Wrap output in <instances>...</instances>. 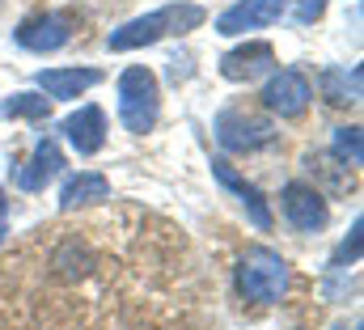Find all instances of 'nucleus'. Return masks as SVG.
<instances>
[{
  "label": "nucleus",
  "mask_w": 364,
  "mask_h": 330,
  "mask_svg": "<svg viewBox=\"0 0 364 330\" xmlns=\"http://www.w3.org/2000/svg\"><path fill=\"white\" fill-rule=\"evenodd\" d=\"M259 102L275 119H301L309 110V102H314V85L301 68H275V73H267V85H263Z\"/></svg>",
  "instance_id": "nucleus-5"
},
{
  "label": "nucleus",
  "mask_w": 364,
  "mask_h": 330,
  "mask_svg": "<svg viewBox=\"0 0 364 330\" xmlns=\"http://www.w3.org/2000/svg\"><path fill=\"white\" fill-rule=\"evenodd\" d=\"M97 81H102L97 68H43L34 77L38 93H47V102H73V97L90 93Z\"/></svg>",
  "instance_id": "nucleus-11"
},
{
  "label": "nucleus",
  "mask_w": 364,
  "mask_h": 330,
  "mask_svg": "<svg viewBox=\"0 0 364 330\" xmlns=\"http://www.w3.org/2000/svg\"><path fill=\"white\" fill-rule=\"evenodd\" d=\"M73 38V17L68 13H34L17 26V43L34 55H51Z\"/></svg>",
  "instance_id": "nucleus-7"
},
{
  "label": "nucleus",
  "mask_w": 364,
  "mask_h": 330,
  "mask_svg": "<svg viewBox=\"0 0 364 330\" xmlns=\"http://www.w3.org/2000/svg\"><path fill=\"white\" fill-rule=\"evenodd\" d=\"M55 267H60V275L64 280H81L85 271H90V254H85V246H60V254H55Z\"/></svg>",
  "instance_id": "nucleus-18"
},
{
  "label": "nucleus",
  "mask_w": 364,
  "mask_h": 330,
  "mask_svg": "<svg viewBox=\"0 0 364 330\" xmlns=\"http://www.w3.org/2000/svg\"><path fill=\"white\" fill-rule=\"evenodd\" d=\"M288 13V0H237L233 9H225L216 17V34H246V30H263L275 26L279 17Z\"/></svg>",
  "instance_id": "nucleus-8"
},
{
  "label": "nucleus",
  "mask_w": 364,
  "mask_h": 330,
  "mask_svg": "<svg viewBox=\"0 0 364 330\" xmlns=\"http://www.w3.org/2000/svg\"><path fill=\"white\" fill-rule=\"evenodd\" d=\"M279 212H284V220H288L296 233H322V229L331 225L326 195H322L314 182H284V191H279Z\"/></svg>",
  "instance_id": "nucleus-6"
},
{
  "label": "nucleus",
  "mask_w": 364,
  "mask_h": 330,
  "mask_svg": "<svg viewBox=\"0 0 364 330\" xmlns=\"http://www.w3.org/2000/svg\"><path fill=\"white\" fill-rule=\"evenodd\" d=\"M60 132L77 157H93L106 144V115H102V106H77V115H68L60 123Z\"/></svg>",
  "instance_id": "nucleus-9"
},
{
  "label": "nucleus",
  "mask_w": 364,
  "mask_h": 330,
  "mask_svg": "<svg viewBox=\"0 0 364 330\" xmlns=\"http://www.w3.org/2000/svg\"><path fill=\"white\" fill-rule=\"evenodd\" d=\"M60 169H64V153L55 149V140H38L34 153H30V165L17 174V186L21 191H43Z\"/></svg>",
  "instance_id": "nucleus-13"
},
{
  "label": "nucleus",
  "mask_w": 364,
  "mask_h": 330,
  "mask_svg": "<svg viewBox=\"0 0 364 330\" xmlns=\"http://www.w3.org/2000/svg\"><path fill=\"white\" fill-rule=\"evenodd\" d=\"M97 199H110V182L102 178V174H77V178H68L64 182V191H60V208L64 212H73V208H85V203H97Z\"/></svg>",
  "instance_id": "nucleus-15"
},
{
  "label": "nucleus",
  "mask_w": 364,
  "mask_h": 330,
  "mask_svg": "<svg viewBox=\"0 0 364 330\" xmlns=\"http://www.w3.org/2000/svg\"><path fill=\"white\" fill-rule=\"evenodd\" d=\"M275 68V47L272 43H246V47H233L225 60H220V77L225 81H255L263 73Z\"/></svg>",
  "instance_id": "nucleus-12"
},
{
  "label": "nucleus",
  "mask_w": 364,
  "mask_h": 330,
  "mask_svg": "<svg viewBox=\"0 0 364 330\" xmlns=\"http://www.w3.org/2000/svg\"><path fill=\"white\" fill-rule=\"evenodd\" d=\"M335 157L343 165H352V169L364 161V140H360V127H356V123L335 132Z\"/></svg>",
  "instance_id": "nucleus-17"
},
{
  "label": "nucleus",
  "mask_w": 364,
  "mask_h": 330,
  "mask_svg": "<svg viewBox=\"0 0 364 330\" xmlns=\"http://www.w3.org/2000/svg\"><path fill=\"white\" fill-rule=\"evenodd\" d=\"M157 115H161V85L149 68L132 64L119 77V119H123V127L132 136H144V132H153Z\"/></svg>",
  "instance_id": "nucleus-3"
},
{
  "label": "nucleus",
  "mask_w": 364,
  "mask_h": 330,
  "mask_svg": "<svg viewBox=\"0 0 364 330\" xmlns=\"http://www.w3.org/2000/svg\"><path fill=\"white\" fill-rule=\"evenodd\" d=\"M47 110H51V102H47L43 93H9V97L0 102V115H4V119H34V123H43Z\"/></svg>",
  "instance_id": "nucleus-16"
},
{
  "label": "nucleus",
  "mask_w": 364,
  "mask_h": 330,
  "mask_svg": "<svg viewBox=\"0 0 364 330\" xmlns=\"http://www.w3.org/2000/svg\"><path fill=\"white\" fill-rule=\"evenodd\" d=\"M216 140L229 153H259L275 140V123L267 115L246 110V106H225L216 115Z\"/></svg>",
  "instance_id": "nucleus-4"
},
{
  "label": "nucleus",
  "mask_w": 364,
  "mask_h": 330,
  "mask_svg": "<svg viewBox=\"0 0 364 330\" xmlns=\"http://www.w3.org/2000/svg\"><path fill=\"white\" fill-rule=\"evenodd\" d=\"M318 93L331 106H356L360 102V68H322L318 73Z\"/></svg>",
  "instance_id": "nucleus-14"
},
{
  "label": "nucleus",
  "mask_w": 364,
  "mask_h": 330,
  "mask_svg": "<svg viewBox=\"0 0 364 330\" xmlns=\"http://www.w3.org/2000/svg\"><path fill=\"white\" fill-rule=\"evenodd\" d=\"M322 9H326V0H301L292 17H296L301 26H309V21H318V17H322Z\"/></svg>",
  "instance_id": "nucleus-19"
},
{
  "label": "nucleus",
  "mask_w": 364,
  "mask_h": 330,
  "mask_svg": "<svg viewBox=\"0 0 364 330\" xmlns=\"http://www.w3.org/2000/svg\"><path fill=\"white\" fill-rule=\"evenodd\" d=\"M233 280H237L242 301H250V305H275L288 292V262L272 246H250L237 258Z\"/></svg>",
  "instance_id": "nucleus-2"
},
{
  "label": "nucleus",
  "mask_w": 364,
  "mask_h": 330,
  "mask_svg": "<svg viewBox=\"0 0 364 330\" xmlns=\"http://www.w3.org/2000/svg\"><path fill=\"white\" fill-rule=\"evenodd\" d=\"M212 178H216L225 191H233V195H237V203L246 208V216L255 220V229H263V233L272 229V208H267V199H263V191H259L255 182H246V178L225 161V157H216V161H212Z\"/></svg>",
  "instance_id": "nucleus-10"
},
{
  "label": "nucleus",
  "mask_w": 364,
  "mask_h": 330,
  "mask_svg": "<svg viewBox=\"0 0 364 330\" xmlns=\"http://www.w3.org/2000/svg\"><path fill=\"white\" fill-rule=\"evenodd\" d=\"M203 21V9L199 4H166V9H153L144 17H132L127 26L110 30L106 47L110 51H136V47H153L161 43L166 34H186Z\"/></svg>",
  "instance_id": "nucleus-1"
},
{
  "label": "nucleus",
  "mask_w": 364,
  "mask_h": 330,
  "mask_svg": "<svg viewBox=\"0 0 364 330\" xmlns=\"http://www.w3.org/2000/svg\"><path fill=\"white\" fill-rule=\"evenodd\" d=\"M0 216H4V195H0Z\"/></svg>",
  "instance_id": "nucleus-20"
}]
</instances>
